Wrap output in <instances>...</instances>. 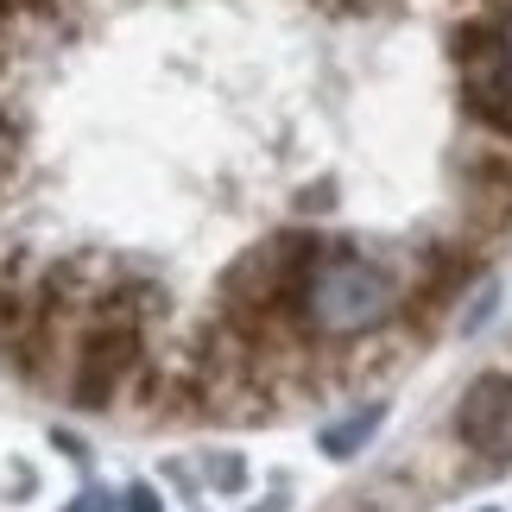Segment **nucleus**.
<instances>
[{"label": "nucleus", "mask_w": 512, "mask_h": 512, "mask_svg": "<svg viewBox=\"0 0 512 512\" xmlns=\"http://www.w3.org/2000/svg\"><path fill=\"white\" fill-rule=\"evenodd\" d=\"M456 437L481 462H512V373H481L456 405Z\"/></svg>", "instance_id": "3"}, {"label": "nucleus", "mask_w": 512, "mask_h": 512, "mask_svg": "<svg viewBox=\"0 0 512 512\" xmlns=\"http://www.w3.org/2000/svg\"><path fill=\"white\" fill-rule=\"evenodd\" d=\"M127 512H159V494L152 487H127Z\"/></svg>", "instance_id": "7"}, {"label": "nucleus", "mask_w": 512, "mask_h": 512, "mask_svg": "<svg viewBox=\"0 0 512 512\" xmlns=\"http://www.w3.org/2000/svg\"><path fill=\"white\" fill-rule=\"evenodd\" d=\"M13 165H19V133H13L7 121H0V177H7Z\"/></svg>", "instance_id": "5"}, {"label": "nucleus", "mask_w": 512, "mask_h": 512, "mask_svg": "<svg viewBox=\"0 0 512 512\" xmlns=\"http://www.w3.org/2000/svg\"><path fill=\"white\" fill-rule=\"evenodd\" d=\"M329 7H342V13H361V7H380V0H329Z\"/></svg>", "instance_id": "8"}, {"label": "nucleus", "mask_w": 512, "mask_h": 512, "mask_svg": "<svg viewBox=\"0 0 512 512\" xmlns=\"http://www.w3.org/2000/svg\"><path fill=\"white\" fill-rule=\"evenodd\" d=\"M304 323L317 336H367V329L392 323L399 310V279L367 260V253H323L304 279Z\"/></svg>", "instance_id": "1"}, {"label": "nucleus", "mask_w": 512, "mask_h": 512, "mask_svg": "<svg viewBox=\"0 0 512 512\" xmlns=\"http://www.w3.org/2000/svg\"><path fill=\"white\" fill-rule=\"evenodd\" d=\"M380 424H386V411H380V405H361L354 418H336V424H329L323 437H317V449H323L329 462H348V456H361V449H367V437H373Z\"/></svg>", "instance_id": "4"}, {"label": "nucleus", "mask_w": 512, "mask_h": 512, "mask_svg": "<svg viewBox=\"0 0 512 512\" xmlns=\"http://www.w3.org/2000/svg\"><path fill=\"white\" fill-rule=\"evenodd\" d=\"M64 512H114V500H108V487H89L76 506H64Z\"/></svg>", "instance_id": "6"}, {"label": "nucleus", "mask_w": 512, "mask_h": 512, "mask_svg": "<svg viewBox=\"0 0 512 512\" xmlns=\"http://www.w3.org/2000/svg\"><path fill=\"white\" fill-rule=\"evenodd\" d=\"M500 51H506V64H512V19H506V32H500Z\"/></svg>", "instance_id": "9"}, {"label": "nucleus", "mask_w": 512, "mask_h": 512, "mask_svg": "<svg viewBox=\"0 0 512 512\" xmlns=\"http://www.w3.org/2000/svg\"><path fill=\"white\" fill-rule=\"evenodd\" d=\"M140 367V323L133 317H102L76 348V373H70V399L83 411L114 405V392L127 386V373Z\"/></svg>", "instance_id": "2"}]
</instances>
